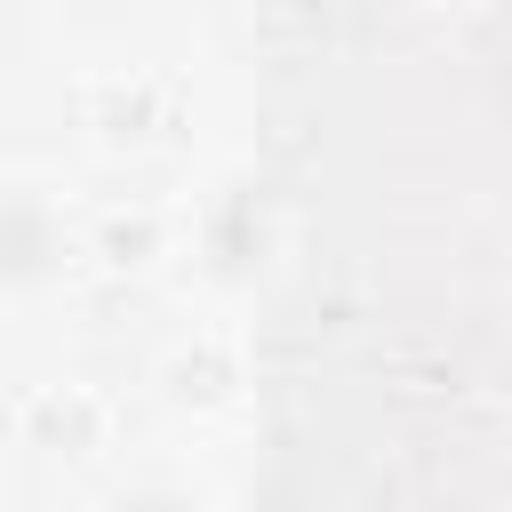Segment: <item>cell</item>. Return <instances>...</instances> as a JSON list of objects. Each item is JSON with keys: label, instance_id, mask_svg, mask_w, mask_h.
Instances as JSON below:
<instances>
[]
</instances>
